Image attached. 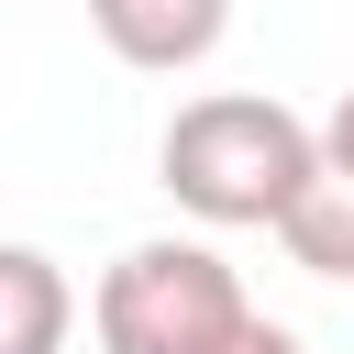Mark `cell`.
I'll return each instance as SVG.
<instances>
[{"label":"cell","instance_id":"6da1fadb","mask_svg":"<svg viewBox=\"0 0 354 354\" xmlns=\"http://www.w3.org/2000/svg\"><path fill=\"white\" fill-rule=\"evenodd\" d=\"M332 155H321V122H299L288 100H266V88H210V100H188L177 122H166V144H155V188L188 210V221H210V232H277L299 199H310V177H321Z\"/></svg>","mask_w":354,"mask_h":354},{"label":"cell","instance_id":"7a4b0ae2","mask_svg":"<svg viewBox=\"0 0 354 354\" xmlns=\"http://www.w3.org/2000/svg\"><path fill=\"white\" fill-rule=\"evenodd\" d=\"M88 321H100V354H232L254 332V299L210 243L155 232V243H122L100 266Z\"/></svg>","mask_w":354,"mask_h":354},{"label":"cell","instance_id":"3957f363","mask_svg":"<svg viewBox=\"0 0 354 354\" xmlns=\"http://www.w3.org/2000/svg\"><path fill=\"white\" fill-rule=\"evenodd\" d=\"M88 33L144 77H188L232 33V0H88Z\"/></svg>","mask_w":354,"mask_h":354},{"label":"cell","instance_id":"277c9868","mask_svg":"<svg viewBox=\"0 0 354 354\" xmlns=\"http://www.w3.org/2000/svg\"><path fill=\"white\" fill-rule=\"evenodd\" d=\"M0 354H66V277L44 243H0Z\"/></svg>","mask_w":354,"mask_h":354},{"label":"cell","instance_id":"5b68a950","mask_svg":"<svg viewBox=\"0 0 354 354\" xmlns=\"http://www.w3.org/2000/svg\"><path fill=\"white\" fill-rule=\"evenodd\" d=\"M277 243H288V266H310V277L354 288V177H343V166H321V177H310V199L277 221Z\"/></svg>","mask_w":354,"mask_h":354},{"label":"cell","instance_id":"8992f818","mask_svg":"<svg viewBox=\"0 0 354 354\" xmlns=\"http://www.w3.org/2000/svg\"><path fill=\"white\" fill-rule=\"evenodd\" d=\"M321 155H332V166H343V177H354V88H343V100H332V122H321Z\"/></svg>","mask_w":354,"mask_h":354},{"label":"cell","instance_id":"52a82bcc","mask_svg":"<svg viewBox=\"0 0 354 354\" xmlns=\"http://www.w3.org/2000/svg\"><path fill=\"white\" fill-rule=\"evenodd\" d=\"M232 354H310V343H299V332H288V321H254V332H243V343H232Z\"/></svg>","mask_w":354,"mask_h":354}]
</instances>
